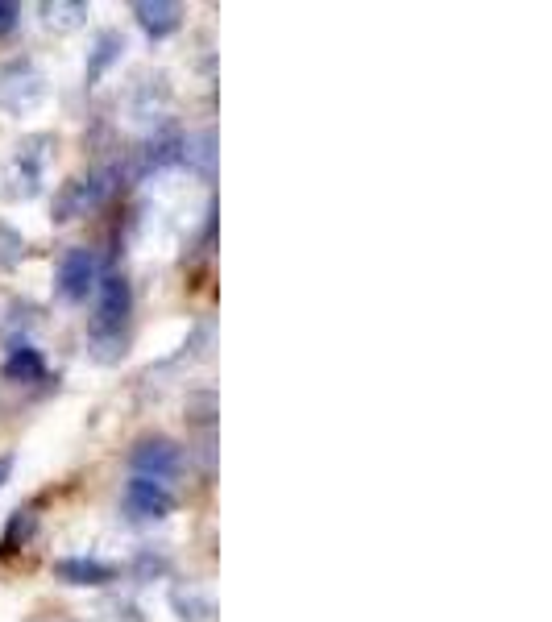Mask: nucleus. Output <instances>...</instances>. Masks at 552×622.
Here are the masks:
<instances>
[{"label": "nucleus", "instance_id": "1", "mask_svg": "<svg viewBox=\"0 0 552 622\" xmlns=\"http://www.w3.org/2000/svg\"><path fill=\"white\" fill-rule=\"evenodd\" d=\"M50 146H54V137H46V133H34V137L21 141L13 162H9V171H5V200H13V204L38 200V195H42V179H46Z\"/></svg>", "mask_w": 552, "mask_h": 622}, {"label": "nucleus", "instance_id": "2", "mask_svg": "<svg viewBox=\"0 0 552 622\" xmlns=\"http://www.w3.org/2000/svg\"><path fill=\"white\" fill-rule=\"evenodd\" d=\"M46 100V75L34 59H13L0 67V108L9 117H25Z\"/></svg>", "mask_w": 552, "mask_h": 622}, {"label": "nucleus", "instance_id": "3", "mask_svg": "<svg viewBox=\"0 0 552 622\" xmlns=\"http://www.w3.org/2000/svg\"><path fill=\"white\" fill-rule=\"evenodd\" d=\"M133 316V287L125 274H104L96 287V311H92V336H125V324Z\"/></svg>", "mask_w": 552, "mask_h": 622}, {"label": "nucleus", "instance_id": "4", "mask_svg": "<svg viewBox=\"0 0 552 622\" xmlns=\"http://www.w3.org/2000/svg\"><path fill=\"white\" fill-rule=\"evenodd\" d=\"M108 191H113V175H108V171L79 175V179L63 183V191L54 195L50 220H54V224H71V220H79V216H88V212H96V208L108 200Z\"/></svg>", "mask_w": 552, "mask_h": 622}, {"label": "nucleus", "instance_id": "5", "mask_svg": "<svg viewBox=\"0 0 552 622\" xmlns=\"http://www.w3.org/2000/svg\"><path fill=\"white\" fill-rule=\"evenodd\" d=\"M100 287V258L92 249H71L59 262V278H54V295L63 303H88V295H96Z\"/></svg>", "mask_w": 552, "mask_h": 622}, {"label": "nucleus", "instance_id": "6", "mask_svg": "<svg viewBox=\"0 0 552 622\" xmlns=\"http://www.w3.org/2000/svg\"><path fill=\"white\" fill-rule=\"evenodd\" d=\"M125 502V515L133 523H158V519H167L175 511V494L171 486H162V482H150V477H129V486L121 494Z\"/></svg>", "mask_w": 552, "mask_h": 622}, {"label": "nucleus", "instance_id": "7", "mask_svg": "<svg viewBox=\"0 0 552 622\" xmlns=\"http://www.w3.org/2000/svg\"><path fill=\"white\" fill-rule=\"evenodd\" d=\"M133 469H137V477H150V482L167 486L171 477L183 473V448L167 436H146L133 448Z\"/></svg>", "mask_w": 552, "mask_h": 622}, {"label": "nucleus", "instance_id": "8", "mask_svg": "<svg viewBox=\"0 0 552 622\" xmlns=\"http://www.w3.org/2000/svg\"><path fill=\"white\" fill-rule=\"evenodd\" d=\"M183 162V133L175 129H158L150 133L142 146L133 150L125 175H150V171H167V166H179Z\"/></svg>", "mask_w": 552, "mask_h": 622}, {"label": "nucleus", "instance_id": "9", "mask_svg": "<svg viewBox=\"0 0 552 622\" xmlns=\"http://www.w3.org/2000/svg\"><path fill=\"white\" fill-rule=\"evenodd\" d=\"M167 104H171V83H167V75H142L129 88V117L133 121H158L162 112H167Z\"/></svg>", "mask_w": 552, "mask_h": 622}, {"label": "nucleus", "instance_id": "10", "mask_svg": "<svg viewBox=\"0 0 552 622\" xmlns=\"http://www.w3.org/2000/svg\"><path fill=\"white\" fill-rule=\"evenodd\" d=\"M54 577H59L63 585H79V589L92 585L96 589V585H113L117 569L96 560V556H63V560H54Z\"/></svg>", "mask_w": 552, "mask_h": 622}, {"label": "nucleus", "instance_id": "11", "mask_svg": "<svg viewBox=\"0 0 552 622\" xmlns=\"http://www.w3.org/2000/svg\"><path fill=\"white\" fill-rule=\"evenodd\" d=\"M133 17L154 42H162L183 25V5H175V0H142V5H133Z\"/></svg>", "mask_w": 552, "mask_h": 622}, {"label": "nucleus", "instance_id": "12", "mask_svg": "<svg viewBox=\"0 0 552 622\" xmlns=\"http://www.w3.org/2000/svg\"><path fill=\"white\" fill-rule=\"evenodd\" d=\"M0 374H5V382H13V386H34V382L46 378V361L30 341H13L5 365H0Z\"/></svg>", "mask_w": 552, "mask_h": 622}, {"label": "nucleus", "instance_id": "13", "mask_svg": "<svg viewBox=\"0 0 552 622\" xmlns=\"http://www.w3.org/2000/svg\"><path fill=\"white\" fill-rule=\"evenodd\" d=\"M171 610L179 622H208L212 618V598L200 581H179L171 585Z\"/></svg>", "mask_w": 552, "mask_h": 622}, {"label": "nucleus", "instance_id": "14", "mask_svg": "<svg viewBox=\"0 0 552 622\" xmlns=\"http://www.w3.org/2000/svg\"><path fill=\"white\" fill-rule=\"evenodd\" d=\"M121 54H125V34L121 30H104L100 38H96V46L88 50V83H100L108 71H113L117 63H121Z\"/></svg>", "mask_w": 552, "mask_h": 622}, {"label": "nucleus", "instance_id": "15", "mask_svg": "<svg viewBox=\"0 0 552 622\" xmlns=\"http://www.w3.org/2000/svg\"><path fill=\"white\" fill-rule=\"evenodd\" d=\"M42 13V25L46 30H54V34H71V30H79V25L88 21V5H79V0H46V5L38 9Z\"/></svg>", "mask_w": 552, "mask_h": 622}, {"label": "nucleus", "instance_id": "16", "mask_svg": "<svg viewBox=\"0 0 552 622\" xmlns=\"http://www.w3.org/2000/svg\"><path fill=\"white\" fill-rule=\"evenodd\" d=\"M216 137H212V129H204V133H196V137H183V162L196 171L200 179H212V171H216Z\"/></svg>", "mask_w": 552, "mask_h": 622}, {"label": "nucleus", "instance_id": "17", "mask_svg": "<svg viewBox=\"0 0 552 622\" xmlns=\"http://www.w3.org/2000/svg\"><path fill=\"white\" fill-rule=\"evenodd\" d=\"M34 527H38V511H34V506H21V511H13L9 527H5V540H0V552H17L34 535Z\"/></svg>", "mask_w": 552, "mask_h": 622}, {"label": "nucleus", "instance_id": "18", "mask_svg": "<svg viewBox=\"0 0 552 622\" xmlns=\"http://www.w3.org/2000/svg\"><path fill=\"white\" fill-rule=\"evenodd\" d=\"M171 569V560H167V552L162 548H142L133 556V577L137 581H154V577H162Z\"/></svg>", "mask_w": 552, "mask_h": 622}, {"label": "nucleus", "instance_id": "19", "mask_svg": "<svg viewBox=\"0 0 552 622\" xmlns=\"http://www.w3.org/2000/svg\"><path fill=\"white\" fill-rule=\"evenodd\" d=\"M25 258V237L0 220V270H13Z\"/></svg>", "mask_w": 552, "mask_h": 622}, {"label": "nucleus", "instance_id": "20", "mask_svg": "<svg viewBox=\"0 0 552 622\" xmlns=\"http://www.w3.org/2000/svg\"><path fill=\"white\" fill-rule=\"evenodd\" d=\"M17 21H21V9L9 5V0H0V38L13 34V30H17Z\"/></svg>", "mask_w": 552, "mask_h": 622}, {"label": "nucleus", "instance_id": "21", "mask_svg": "<svg viewBox=\"0 0 552 622\" xmlns=\"http://www.w3.org/2000/svg\"><path fill=\"white\" fill-rule=\"evenodd\" d=\"M13 477V457H0V486H5Z\"/></svg>", "mask_w": 552, "mask_h": 622}]
</instances>
